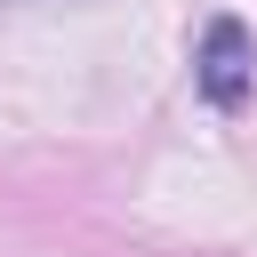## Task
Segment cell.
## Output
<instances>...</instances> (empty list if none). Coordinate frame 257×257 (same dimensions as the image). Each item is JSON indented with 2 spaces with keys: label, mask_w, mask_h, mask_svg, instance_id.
Returning a JSON list of instances; mask_svg holds the SVG:
<instances>
[{
  "label": "cell",
  "mask_w": 257,
  "mask_h": 257,
  "mask_svg": "<svg viewBox=\"0 0 257 257\" xmlns=\"http://www.w3.org/2000/svg\"><path fill=\"white\" fill-rule=\"evenodd\" d=\"M193 88L217 104V112H241L257 96V40L241 16H209L201 24V48H193Z\"/></svg>",
  "instance_id": "6da1fadb"
}]
</instances>
